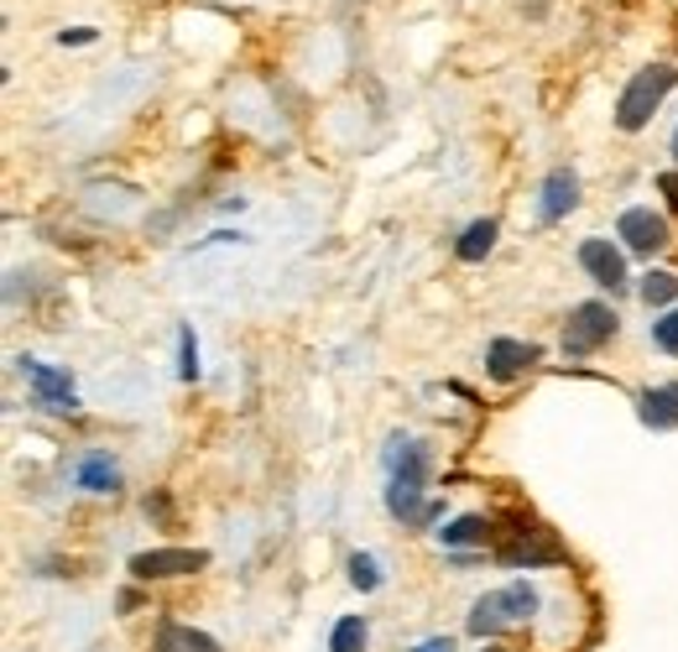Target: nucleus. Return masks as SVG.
I'll use <instances>...</instances> for the list:
<instances>
[{
	"instance_id": "6ab92c4d",
	"label": "nucleus",
	"mask_w": 678,
	"mask_h": 652,
	"mask_svg": "<svg viewBox=\"0 0 678 652\" xmlns=\"http://www.w3.org/2000/svg\"><path fill=\"white\" fill-rule=\"evenodd\" d=\"M178 376L183 381H199V339H193V324L178 329Z\"/></svg>"
},
{
	"instance_id": "aec40b11",
	"label": "nucleus",
	"mask_w": 678,
	"mask_h": 652,
	"mask_svg": "<svg viewBox=\"0 0 678 652\" xmlns=\"http://www.w3.org/2000/svg\"><path fill=\"white\" fill-rule=\"evenodd\" d=\"M652 344H657L663 355H678V309L663 313V318L652 324Z\"/></svg>"
},
{
	"instance_id": "a878e982",
	"label": "nucleus",
	"mask_w": 678,
	"mask_h": 652,
	"mask_svg": "<svg viewBox=\"0 0 678 652\" xmlns=\"http://www.w3.org/2000/svg\"><path fill=\"white\" fill-rule=\"evenodd\" d=\"M674 156H678V130H674Z\"/></svg>"
},
{
	"instance_id": "a211bd4d",
	"label": "nucleus",
	"mask_w": 678,
	"mask_h": 652,
	"mask_svg": "<svg viewBox=\"0 0 678 652\" xmlns=\"http://www.w3.org/2000/svg\"><path fill=\"white\" fill-rule=\"evenodd\" d=\"M350 585L365 590V595H371V590H381V564H376L371 553H350Z\"/></svg>"
},
{
	"instance_id": "393cba45",
	"label": "nucleus",
	"mask_w": 678,
	"mask_h": 652,
	"mask_svg": "<svg viewBox=\"0 0 678 652\" xmlns=\"http://www.w3.org/2000/svg\"><path fill=\"white\" fill-rule=\"evenodd\" d=\"M413 652H454V648H449V637H428V642H417Z\"/></svg>"
},
{
	"instance_id": "f8f14e48",
	"label": "nucleus",
	"mask_w": 678,
	"mask_h": 652,
	"mask_svg": "<svg viewBox=\"0 0 678 652\" xmlns=\"http://www.w3.org/2000/svg\"><path fill=\"white\" fill-rule=\"evenodd\" d=\"M74 486L78 491H95V496L121 491V465H115V454H104V449L84 454V460L74 465Z\"/></svg>"
},
{
	"instance_id": "2eb2a0df",
	"label": "nucleus",
	"mask_w": 678,
	"mask_h": 652,
	"mask_svg": "<svg viewBox=\"0 0 678 652\" xmlns=\"http://www.w3.org/2000/svg\"><path fill=\"white\" fill-rule=\"evenodd\" d=\"M495 246V220H475V225H465L460 230V240H454V256L460 261H486Z\"/></svg>"
},
{
	"instance_id": "f03ea898",
	"label": "nucleus",
	"mask_w": 678,
	"mask_h": 652,
	"mask_svg": "<svg viewBox=\"0 0 678 652\" xmlns=\"http://www.w3.org/2000/svg\"><path fill=\"white\" fill-rule=\"evenodd\" d=\"M538 616V590L532 585H501L491 595H480L469 605V631L475 637H491V631H506V626L517 622H532Z\"/></svg>"
},
{
	"instance_id": "b1692460",
	"label": "nucleus",
	"mask_w": 678,
	"mask_h": 652,
	"mask_svg": "<svg viewBox=\"0 0 678 652\" xmlns=\"http://www.w3.org/2000/svg\"><path fill=\"white\" fill-rule=\"evenodd\" d=\"M657 188H663L668 209H678V173H663V178H657Z\"/></svg>"
},
{
	"instance_id": "bb28decb",
	"label": "nucleus",
	"mask_w": 678,
	"mask_h": 652,
	"mask_svg": "<svg viewBox=\"0 0 678 652\" xmlns=\"http://www.w3.org/2000/svg\"><path fill=\"white\" fill-rule=\"evenodd\" d=\"M486 652H506V648H486Z\"/></svg>"
},
{
	"instance_id": "f257e3e1",
	"label": "nucleus",
	"mask_w": 678,
	"mask_h": 652,
	"mask_svg": "<svg viewBox=\"0 0 678 652\" xmlns=\"http://www.w3.org/2000/svg\"><path fill=\"white\" fill-rule=\"evenodd\" d=\"M674 84H678L674 63H648V68H637L631 84L622 89V100H616V126H622L626 136H637V130L657 115V104L674 95Z\"/></svg>"
},
{
	"instance_id": "5701e85b",
	"label": "nucleus",
	"mask_w": 678,
	"mask_h": 652,
	"mask_svg": "<svg viewBox=\"0 0 678 652\" xmlns=\"http://www.w3.org/2000/svg\"><path fill=\"white\" fill-rule=\"evenodd\" d=\"M147 517H156L162 527L173 522V512H167V496H162V491H156V496H147Z\"/></svg>"
},
{
	"instance_id": "423d86ee",
	"label": "nucleus",
	"mask_w": 678,
	"mask_h": 652,
	"mask_svg": "<svg viewBox=\"0 0 678 652\" xmlns=\"http://www.w3.org/2000/svg\"><path fill=\"white\" fill-rule=\"evenodd\" d=\"M26 381H32V397H37V408H48V413H74L78 397H74V376L63 371V365H42L26 355L22 361Z\"/></svg>"
},
{
	"instance_id": "4468645a",
	"label": "nucleus",
	"mask_w": 678,
	"mask_h": 652,
	"mask_svg": "<svg viewBox=\"0 0 678 652\" xmlns=\"http://www.w3.org/2000/svg\"><path fill=\"white\" fill-rule=\"evenodd\" d=\"M491 538H495L491 517H454V522H443L439 527L443 548H475V543H491Z\"/></svg>"
},
{
	"instance_id": "412c9836",
	"label": "nucleus",
	"mask_w": 678,
	"mask_h": 652,
	"mask_svg": "<svg viewBox=\"0 0 678 652\" xmlns=\"http://www.w3.org/2000/svg\"><path fill=\"white\" fill-rule=\"evenodd\" d=\"M183 652H225L209 631H199V626H183Z\"/></svg>"
},
{
	"instance_id": "20e7f679",
	"label": "nucleus",
	"mask_w": 678,
	"mask_h": 652,
	"mask_svg": "<svg viewBox=\"0 0 678 652\" xmlns=\"http://www.w3.org/2000/svg\"><path fill=\"white\" fill-rule=\"evenodd\" d=\"M616 329H622L616 309L605 298H590V303L569 309V318H564V350L569 355H595V350H605L616 339Z\"/></svg>"
},
{
	"instance_id": "39448f33",
	"label": "nucleus",
	"mask_w": 678,
	"mask_h": 652,
	"mask_svg": "<svg viewBox=\"0 0 678 652\" xmlns=\"http://www.w3.org/2000/svg\"><path fill=\"white\" fill-rule=\"evenodd\" d=\"M616 230H622L626 251H631V256H642V261H652L657 251H668V220H663L657 209H622Z\"/></svg>"
},
{
	"instance_id": "9b49d317",
	"label": "nucleus",
	"mask_w": 678,
	"mask_h": 652,
	"mask_svg": "<svg viewBox=\"0 0 678 652\" xmlns=\"http://www.w3.org/2000/svg\"><path fill=\"white\" fill-rule=\"evenodd\" d=\"M501 564H512V569H543V564H564V548H553L548 532H517L512 543L501 548Z\"/></svg>"
},
{
	"instance_id": "4be33fe9",
	"label": "nucleus",
	"mask_w": 678,
	"mask_h": 652,
	"mask_svg": "<svg viewBox=\"0 0 678 652\" xmlns=\"http://www.w3.org/2000/svg\"><path fill=\"white\" fill-rule=\"evenodd\" d=\"M58 42H63V48H89V42H95V26H63Z\"/></svg>"
},
{
	"instance_id": "0eeeda50",
	"label": "nucleus",
	"mask_w": 678,
	"mask_h": 652,
	"mask_svg": "<svg viewBox=\"0 0 678 652\" xmlns=\"http://www.w3.org/2000/svg\"><path fill=\"white\" fill-rule=\"evenodd\" d=\"M204 564H209L204 548H152V553L130 559V574L156 585V579H178V574H193V569H204Z\"/></svg>"
},
{
	"instance_id": "9d476101",
	"label": "nucleus",
	"mask_w": 678,
	"mask_h": 652,
	"mask_svg": "<svg viewBox=\"0 0 678 652\" xmlns=\"http://www.w3.org/2000/svg\"><path fill=\"white\" fill-rule=\"evenodd\" d=\"M579 204V178H574V167H553L538 188V220L543 225H558L569 209Z\"/></svg>"
},
{
	"instance_id": "1a4fd4ad",
	"label": "nucleus",
	"mask_w": 678,
	"mask_h": 652,
	"mask_svg": "<svg viewBox=\"0 0 678 652\" xmlns=\"http://www.w3.org/2000/svg\"><path fill=\"white\" fill-rule=\"evenodd\" d=\"M532 365H538V344H527V339L495 335L486 344V376L491 381H517L522 371H532Z\"/></svg>"
},
{
	"instance_id": "7ed1b4c3",
	"label": "nucleus",
	"mask_w": 678,
	"mask_h": 652,
	"mask_svg": "<svg viewBox=\"0 0 678 652\" xmlns=\"http://www.w3.org/2000/svg\"><path fill=\"white\" fill-rule=\"evenodd\" d=\"M428 449L423 443H402V460H391V486H387V512L397 522L423 517V486H428Z\"/></svg>"
},
{
	"instance_id": "dca6fc26",
	"label": "nucleus",
	"mask_w": 678,
	"mask_h": 652,
	"mask_svg": "<svg viewBox=\"0 0 678 652\" xmlns=\"http://www.w3.org/2000/svg\"><path fill=\"white\" fill-rule=\"evenodd\" d=\"M637 298H642L648 309H668V303H678V277L674 272H648L642 287H637Z\"/></svg>"
},
{
	"instance_id": "6e6552de",
	"label": "nucleus",
	"mask_w": 678,
	"mask_h": 652,
	"mask_svg": "<svg viewBox=\"0 0 678 652\" xmlns=\"http://www.w3.org/2000/svg\"><path fill=\"white\" fill-rule=\"evenodd\" d=\"M579 266L595 277L605 292H626V251H616L611 240H579Z\"/></svg>"
},
{
	"instance_id": "ddd939ff",
	"label": "nucleus",
	"mask_w": 678,
	"mask_h": 652,
	"mask_svg": "<svg viewBox=\"0 0 678 652\" xmlns=\"http://www.w3.org/2000/svg\"><path fill=\"white\" fill-rule=\"evenodd\" d=\"M637 413H642L648 428H678V381L642 391V397H637Z\"/></svg>"
},
{
	"instance_id": "f3484780",
	"label": "nucleus",
	"mask_w": 678,
	"mask_h": 652,
	"mask_svg": "<svg viewBox=\"0 0 678 652\" xmlns=\"http://www.w3.org/2000/svg\"><path fill=\"white\" fill-rule=\"evenodd\" d=\"M365 648H371V631H365L361 616L335 622V631H329V652H365Z\"/></svg>"
}]
</instances>
